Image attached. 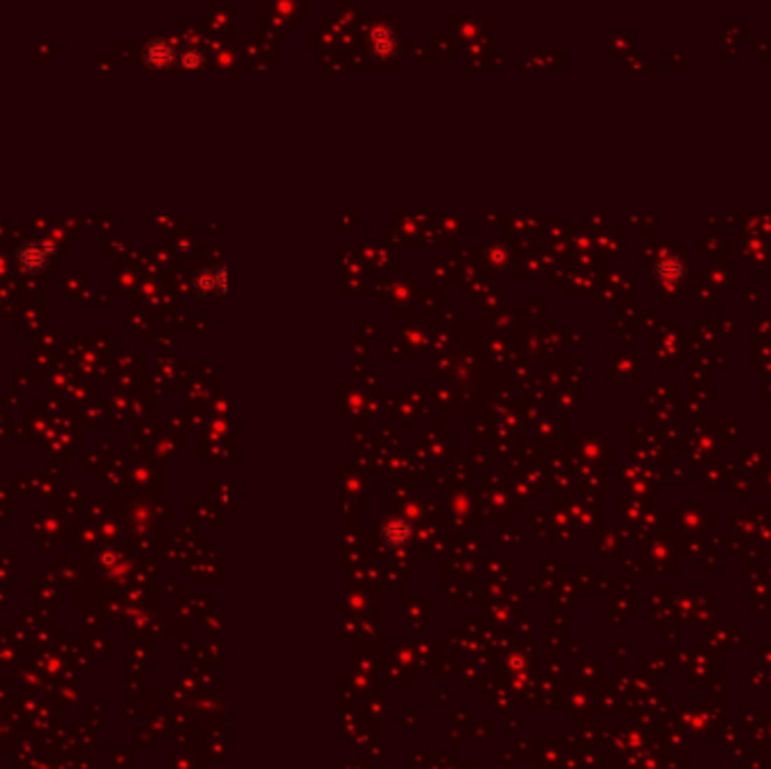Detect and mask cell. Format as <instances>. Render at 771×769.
<instances>
[{
	"mask_svg": "<svg viewBox=\"0 0 771 769\" xmlns=\"http://www.w3.org/2000/svg\"><path fill=\"white\" fill-rule=\"evenodd\" d=\"M192 285L203 296H219L226 293L228 289V269L226 267H210V269H199Z\"/></svg>",
	"mask_w": 771,
	"mask_h": 769,
	"instance_id": "2",
	"label": "cell"
},
{
	"mask_svg": "<svg viewBox=\"0 0 771 769\" xmlns=\"http://www.w3.org/2000/svg\"><path fill=\"white\" fill-rule=\"evenodd\" d=\"M381 535L388 544H404L411 535V523L399 519V517H392V519H388L383 523Z\"/></svg>",
	"mask_w": 771,
	"mask_h": 769,
	"instance_id": "5",
	"label": "cell"
},
{
	"mask_svg": "<svg viewBox=\"0 0 771 769\" xmlns=\"http://www.w3.org/2000/svg\"><path fill=\"white\" fill-rule=\"evenodd\" d=\"M368 45L372 50V55L379 59H390L395 55V48H397L392 29L383 23H377L368 29Z\"/></svg>",
	"mask_w": 771,
	"mask_h": 769,
	"instance_id": "3",
	"label": "cell"
},
{
	"mask_svg": "<svg viewBox=\"0 0 771 769\" xmlns=\"http://www.w3.org/2000/svg\"><path fill=\"white\" fill-rule=\"evenodd\" d=\"M178 59H181V64H183V66H188V68H199V66L203 64V59H206V57H203V52H201V50H197V48H185V50H183V52L178 55Z\"/></svg>",
	"mask_w": 771,
	"mask_h": 769,
	"instance_id": "6",
	"label": "cell"
},
{
	"mask_svg": "<svg viewBox=\"0 0 771 769\" xmlns=\"http://www.w3.org/2000/svg\"><path fill=\"white\" fill-rule=\"evenodd\" d=\"M52 251H55V244L50 239H32V241H25V244L18 248L16 257H18V264L25 271L36 273L50 262Z\"/></svg>",
	"mask_w": 771,
	"mask_h": 769,
	"instance_id": "1",
	"label": "cell"
},
{
	"mask_svg": "<svg viewBox=\"0 0 771 769\" xmlns=\"http://www.w3.org/2000/svg\"><path fill=\"white\" fill-rule=\"evenodd\" d=\"M176 57V50L167 38H154L145 45V62L154 68H167Z\"/></svg>",
	"mask_w": 771,
	"mask_h": 769,
	"instance_id": "4",
	"label": "cell"
}]
</instances>
